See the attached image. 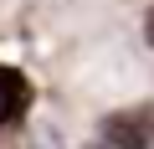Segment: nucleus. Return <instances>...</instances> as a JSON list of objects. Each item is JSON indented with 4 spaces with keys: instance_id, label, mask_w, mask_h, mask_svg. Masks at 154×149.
<instances>
[{
    "instance_id": "f257e3e1",
    "label": "nucleus",
    "mask_w": 154,
    "mask_h": 149,
    "mask_svg": "<svg viewBox=\"0 0 154 149\" xmlns=\"http://www.w3.org/2000/svg\"><path fill=\"white\" fill-rule=\"evenodd\" d=\"M103 144L108 149H154V103H139V108H118L103 118Z\"/></svg>"
},
{
    "instance_id": "7ed1b4c3",
    "label": "nucleus",
    "mask_w": 154,
    "mask_h": 149,
    "mask_svg": "<svg viewBox=\"0 0 154 149\" xmlns=\"http://www.w3.org/2000/svg\"><path fill=\"white\" fill-rule=\"evenodd\" d=\"M144 36H149V46H154V11H149V21H144Z\"/></svg>"
},
{
    "instance_id": "f03ea898",
    "label": "nucleus",
    "mask_w": 154,
    "mask_h": 149,
    "mask_svg": "<svg viewBox=\"0 0 154 149\" xmlns=\"http://www.w3.org/2000/svg\"><path fill=\"white\" fill-rule=\"evenodd\" d=\"M26 149H62V134H57L51 123H31V134H26Z\"/></svg>"
}]
</instances>
